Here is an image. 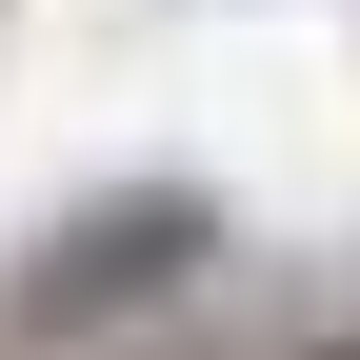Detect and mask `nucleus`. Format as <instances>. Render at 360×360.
<instances>
[{"label": "nucleus", "instance_id": "f257e3e1", "mask_svg": "<svg viewBox=\"0 0 360 360\" xmlns=\"http://www.w3.org/2000/svg\"><path fill=\"white\" fill-rule=\"evenodd\" d=\"M200 240H220V220L180 200V180H141V200H101V220H80V240L40 260L20 300H40V321H101V300H141V281H180V260H200Z\"/></svg>", "mask_w": 360, "mask_h": 360}]
</instances>
